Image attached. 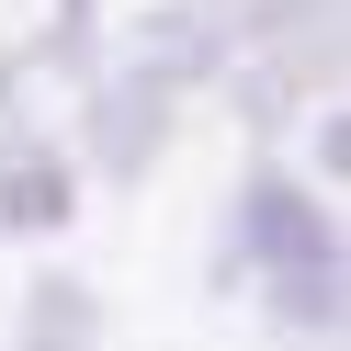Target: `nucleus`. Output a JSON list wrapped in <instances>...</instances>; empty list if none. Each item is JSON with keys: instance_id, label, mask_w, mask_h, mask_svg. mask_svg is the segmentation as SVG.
Masks as SVG:
<instances>
[{"instance_id": "nucleus-1", "label": "nucleus", "mask_w": 351, "mask_h": 351, "mask_svg": "<svg viewBox=\"0 0 351 351\" xmlns=\"http://www.w3.org/2000/svg\"><path fill=\"white\" fill-rule=\"evenodd\" d=\"M250 261L272 272V317L283 328H340V238H328V215L283 170H261L238 193V215H227V272H250Z\"/></svg>"}, {"instance_id": "nucleus-2", "label": "nucleus", "mask_w": 351, "mask_h": 351, "mask_svg": "<svg viewBox=\"0 0 351 351\" xmlns=\"http://www.w3.org/2000/svg\"><path fill=\"white\" fill-rule=\"evenodd\" d=\"M69 215H80L69 159L34 147V125H0V227H12V238H57Z\"/></svg>"}, {"instance_id": "nucleus-3", "label": "nucleus", "mask_w": 351, "mask_h": 351, "mask_svg": "<svg viewBox=\"0 0 351 351\" xmlns=\"http://www.w3.org/2000/svg\"><path fill=\"white\" fill-rule=\"evenodd\" d=\"M91 328H102V306H91V283H69V272H46L23 295V340L12 351H91Z\"/></svg>"}, {"instance_id": "nucleus-4", "label": "nucleus", "mask_w": 351, "mask_h": 351, "mask_svg": "<svg viewBox=\"0 0 351 351\" xmlns=\"http://www.w3.org/2000/svg\"><path fill=\"white\" fill-rule=\"evenodd\" d=\"M317 170H328V182L351 170V125H340V114H317Z\"/></svg>"}]
</instances>
